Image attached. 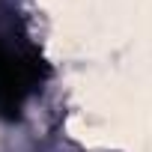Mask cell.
Returning a JSON list of instances; mask_svg holds the SVG:
<instances>
[{"instance_id":"cell-1","label":"cell","mask_w":152,"mask_h":152,"mask_svg":"<svg viewBox=\"0 0 152 152\" xmlns=\"http://www.w3.org/2000/svg\"><path fill=\"white\" fill-rule=\"evenodd\" d=\"M39 60L15 48H0V113L15 119L24 107V99L36 87Z\"/></svg>"}]
</instances>
